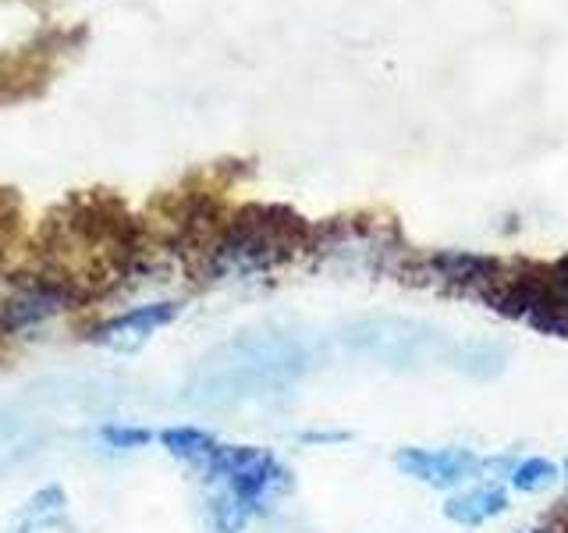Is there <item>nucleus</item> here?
Returning <instances> with one entry per match:
<instances>
[{"mask_svg": "<svg viewBox=\"0 0 568 533\" xmlns=\"http://www.w3.org/2000/svg\"><path fill=\"white\" fill-rule=\"evenodd\" d=\"M306 349L284 334H239L221 345L195 373V395L206 402L266 395V388H281L306 370Z\"/></svg>", "mask_w": 568, "mask_h": 533, "instance_id": "nucleus-1", "label": "nucleus"}, {"mask_svg": "<svg viewBox=\"0 0 568 533\" xmlns=\"http://www.w3.org/2000/svg\"><path fill=\"white\" fill-rule=\"evenodd\" d=\"M302 228L298 218L274 207L245 210L235 221L217 224V235L203 249L206 274L210 278H248L260 271H271L274 263L292 257L302 245Z\"/></svg>", "mask_w": 568, "mask_h": 533, "instance_id": "nucleus-2", "label": "nucleus"}, {"mask_svg": "<svg viewBox=\"0 0 568 533\" xmlns=\"http://www.w3.org/2000/svg\"><path fill=\"white\" fill-rule=\"evenodd\" d=\"M487 299L501 313L529 320L532 328L568 334V257L497 278L487 289Z\"/></svg>", "mask_w": 568, "mask_h": 533, "instance_id": "nucleus-3", "label": "nucleus"}, {"mask_svg": "<svg viewBox=\"0 0 568 533\" xmlns=\"http://www.w3.org/2000/svg\"><path fill=\"white\" fill-rule=\"evenodd\" d=\"M210 487L235 494L239 502L266 512L281 494L292 491V470L260 444H217L210 466L200 473Z\"/></svg>", "mask_w": 568, "mask_h": 533, "instance_id": "nucleus-4", "label": "nucleus"}, {"mask_svg": "<svg viewBox=\"0 0 568 533\" xmlns=\"http://www.w3.org/2000/svg\"><path fill=\"white\" fill-rule=\"evenodd\" d=\"M75 299V284L61 274H29L0 295V338L40 328L43 320L64 313Z\"/></svg>", "mask_w": 568, "mask_h": 533, "instance_id": "nucleus-5", "label": "nucleus"}, {"mask_svg": "<svg viewBox=\"0 0 568 533\" xmlns=\"http://www.w3.org/2000/svg\"><path fill=\"white\" fill-rule=\"evenodd\" d=\"M178 302L174 299H153V302H139V306H129L114 316L100 320L89 334V342L106 349V352H121V355H132L142 345L150 342L156 331H164L168 324H174L178 316Z\"/></svg>", "mask_w": 568, "mask_h": 533, "instance_id": "nucleus-6", "label": "nucleus"}, {"mask_svg": "<svg viewBox=\"0 0 568 533\" xmlns=\"http://www.w3.org/2000/svg\"><path fill=\"white\" fill-rule=\"evenodd\" d=\"M395 466L416 484H426L434 491H455L473 473L484 470V459L473 449H419V444H405L395 452Z\"/></svg>", "mask_w": 568, "mask_h": 533, "instance_id": "nucleus-7", "label": "nucleus"}, {"mask_svg": "<svg viewBox=\"0 0 568 533\" xmlns=\"http://www.w3.org/2000/svg\"><path fill=\"white\" fill-rule=\"evenodd\" d=\"M348 342L384 363H416L430 355L437 338L423 324H408V320H363L348 331Z\"/></svg>", "mask_w": 568, "mask_h": 533, "instance_id": "nucleus-8", "label": "nucleus"}, {"mask_svg": "<svg viewBox=\"0 0 568 533\" xmlns=\"http://www.w3.org/2000/svg\"><path fill=\"white\" fill-rule=\"evenodd\" d=\"M430 274L448 281V284H458V289H490V284L501 278V263L490 260V257H479V253H466V249H440L430 260Z\"/></svg>", "mask_w": 568, "mask_h": 533, "instance_id": "nucleus-9", "label": "nucleus"}, {"mask_svg": "<svg viewBox=\"0 0 568 533\" xmlns=\"http://www.w3.org/2000/svg\"><path fill=\"white\" fill-rule=\"evenodd\" d=\"M50 530H68V494L61 484H47L40 491H32L8 523V533H50Z\"/></svg>", "mask_w": 568, "mask_h": 533, "instance_id": "nucleus-10", "label": "nucleus"}, {"mask_svg": "<svg viewBox=\"0 0 568 533\" xmlns=\"http://www.w3.org/2000/svg\"><path fill=\"white\" fill-rule=\"evenodd\" d=\"M508 509V494L497 484H476L466 491H455L448 502H444V515L458 526H484L497 515H505Z\"/></svg>", "mask_w": 568, "mask_h": 533, "instance_id": "nucleus-11", "label": "nucleus"}, {"mask_svg": "<svg viewBox=\"0 0 568 533\" xmlns=\"http://www.w3.org/2000/svg\"><path fill=\"white\" fill-rule=\"evenodd\" d=\"M160 449H164L174 462H182V466L203 473L210 466L213 452H217V438L203 426H192V423H178V426H164V431L156 434Z\"/></svg>", "mask_w": 568, "mask_h": 533, "instance_id": "nucleus-12", "label": "nucleus"}, {"mask_svg": "<svg viewBox=\"0 0 568 533\" xmlns=\"http://www.w3.org/2000/svg\"><path fill=\"white\" fill-rule=\"evenodd\" d=\"M256 509L239 502L235 494L221 487H210L203 502V533H245V526L256 520Z\"/></svg>", "mask_w": 568, "mask_h": 533, "instance_id": "nucleus-13", "label": "nucleus"}, {"mask_svg": "<svg viewBox=\"0 0 568 533\" xmlns=\"http://www.w3.org/2000/svg\"><path fill=\"white\" fill-rule=\"evenodd\" d=\"M508 480H511V487L515 491H523V494H540L547 487H555L558 484V466L550 462L547 455H526L519 459L515 466L508 470Z\"/></svg>", "mask_w": 568, "mask_h": 533, "instance_id": "nucleus-14", "label": "nucleus"}, {"mask_svg": "<svg viewBox=\"0 0 568 533\" xmlns=\"http://www.w3.org/2000/svg\"><path fill=\"white\" fill-rule=\"evenodd\" d=\"M153 438L156 434L150 431V426H142V423H103L97 431V441L114 455H129V452L150 449Z\"/></svg>", "mask_w": 568, "mask_h": 533, "instance_id": "nucleus-15", "label": "nucleus"}, {"mask_svg": "<svg viewBox=\"0 0 568 533\" xmlns=\"http://www.w3.org/2000/svg\"><path fill=\"white\" fill-rule=\"evenodd\" d=\"M348 434H298V441L306 444H334V441H345Z\"/></svg>", "mask_w": 568, "mask_h": 533, "instance_id": "nucleus-16", "label": "nucleus"}, {"mask_svg": "<svg viewBox=\"0 0 568 533\" xmlns=\"http://www.w3.org/2000/svg\"><path fill=\"white\" fill-rule=\"evenodd\" d=\"M529 533H565V530H558V526H537V530H529Z\"/></svg>", "mask_w": 568, "mask_h": 533, "instance_id": "nucleus-17", "label": "nucleus"}, {"mask_svg": "<svg viewBox=\"0 0 568 533\" xmlns=\"http://www.w3.org/2000/svg\"><path fill=\"white\" fill-rule=\"evenodd\" d=\"M565 480H568V462H565Z\"/></svg>", "mask_w": 568, "mask_h": 533, "instance_id": "nucleus-18", "label": "nucleus"}]
</instances>
